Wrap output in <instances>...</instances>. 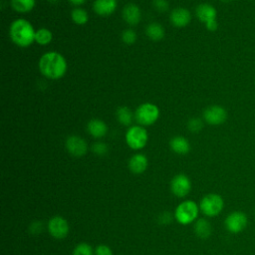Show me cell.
<instances>
[{"label": "cell", "instance_id": "cell-1", "mask_svg": "<svg viewBox=\"0 0 255 255\" xmlns=\"http://www.w3.org/2000/svg\"><path fill=\"white\" fill-rule=\"evenodd\" d=\"M38 68L40 73L46 78L50 80H59L65 76L68 64L62 54L51 51L42 55L38 63Z\"/></svg>", "mask_w": 255, "mask_h": 255}, {"label": "cell", "instance_id": "cell-2", "mask_svg": "<svg viewBox=\"0 0 255 255\" xmlns=\"http://www.w3.org/2000/svg\"><path fill=\"white\" fill-rule=\"evenodd\" d=\"M35 33L36 30L33 25L23 18L14 20L9 28L11 41L21 48H27L35 42Z\"/></svg>", "mask_w": 255, "mask_h": 255}, {"label": "cell", "instance_id": "cell-3", "mask_svg": "<svg viewBox=\"0 0 255 255\" xmlns=\"http://www.w3.org/2000/svg\"><path fill=\"white\" fill-rule=\"evenodd\" d=\"M159 109L152 103H143L139 105L134 113V119L138 125L147 127L153 125L159 118Z\"/></svg>", "mask_w": 255, "mask_h": 255}, {"label": "cell", "instance_id": "cell-4", "mask_svg": "<svg viewBox=\"0 0 255 255\" xmlns=\"http://www.w3.org/2000/svg\"><path fill=\"white\" fill-rule=\"evenodd\" d=\"M148 134L144 127L140 125L130 126L126 132V142L132 149H141L145 146Z\"/></svg>", "mask_w": 255, "mask_h": 255}, {"label": "cell", "instance_id": "cell-5", "mask_svg": "<svg viewBox=\"0 0 255 255\" xmlns=\"http://www.w3.org/2000/svg\"><path fill=\"white\" fill-rule=\"evenodd\" d=\"M223 207L224 200L222 196L217 193H209L205 195L199 204L201 212L208 217L217 216L223 210Z\"/></svg>", "mask_w": 255, "mask_h": 255}, {"label": "cell", "instance_id": "cell-6", "mask_svg": "<svg viewBox=\"0 0 255 255\" xmlns=\"http://www.w3.org/2000/svg\"><path fill=\"white\" fill-rule=\"evenodd\" d=\"M198 210L199 207L194 201H183L175 209V218L181 224H189L196 219Z\"/></svg>", "mask_w": 255, "mask_h": 255}, {"label": "cell", "instance_id": "cell-7", "mask_svg": "<svg viewBox=\"0 0 255 255\" xmlns=\"http://www.w3.org/2000/svg\"><path fill=\"white\" fill-rule=\"evenodd\" d=\"M248 224V217L242 211H233L227 215L224 221L225 228L232 234L242 232Z\"/></svg>", "mask_w": 255, "mask_h": 255}, {"label": "cell", "instance_id": "cell-8", "mask_svg": "<svg viewBox=\"0 0 255 255\" xmlns=\"http://www.w3.org/2000/svg\"><path fill=\"white\" fill-rule=\"evenodd\" d=\"M203 120L210 126H219L227 120V112L222 106L212 105L204 110Z\"/></svg>", "mask_w": 255, "mask_h": 255}, {"label": "cell", "instance_id": "cell-9", "mask_svg": "<svg viewBox=\"0 0 255 255\" xmlns=\"http://www.w3.org/2000/svg\"><path fill=\"white\" fill-rule=\"evenodd\" d=\"M48 230L54 238L63 239L69 232V225L67 220L63 217L55 216L50 219L48 223Z\"/></svg>", "mask_w": 255, "mask_h": 255}, {"label": "cell", "instance_id": "cell-10", "mask_svg": "<svg viewBox=\"0 0 255 255\" xmlns=\"http://www.w3.org/2000/svg\"><path fill=\"white\" fill-rule=\"evenodd\" d=\"M66 148L74 156H83L88 150V144L83 137L70 135L66 139Z\"/></svg>", "mask_w": 255, "mask_h": 255}, {"label": "cell", "instance_id": "cell-11", "mask_svg": "<svg viewBox=\"0 0 255 255\" xmlns=\"http://www.w3.org/2000/svg\"><path fill=\"white\" fill-rule=\"evenodd\" d=\"M171 191L178 197L187 195L191 189V182L185 174H177L171 180Z\"/></svg>", "mask_w": 255, "mask_h": 255}, {"label": "cell", "instance_id": "cell-12", "mask_svg": "<svg viewBox=\"0 0 255 255\" xmlns=\"http://www.w3.org/2000/svg\"><path fill=\"white\" fill-rule=\"evenodd\" d=\"M170 22L174 27L182 28L187 26L191 21V13L188 9L183 7L175 8L171 11L169 16Z\"/></svg>", "mask_w": 255, "mask_h": 255}, {"label": "cell", "instance_id": "cell-13", "mask_svg": "<svg viewBox=\"0 0 255 255\" xmlns=\"http://www.w3.org/2000/svg\"><path fill=\"white\" fill-rule=\"evenodd\" d=\"M195 15L197 19L206 24L209 21L215 20L217 17V11L215 7L209 3H201L195 9Z\"/></svg>", "mask_w": 255, "mask_h": 255}, {"label": "cell", "instance_id": "cell-14", "mask_svg": "<svg viewBox=\"0 0 255 255\" xmlns=\"http://www.w3.org/2000/svg\"><path fill=\"white\" fill-rule=\"evenodd\" d=\"M141 18V12L137 5L133 3L127 4L123 9V19L130 26H134L139 23Z\"/></svg>", "mask_w": 255, "mask_h": 255}, {"label": "cell", "instance_id": "cell-15", "mask_svg": "<svg viewBox=\"0 0 255 255\" xmlns=\"http://www.w3.org/2000/svg\"><path fill=\"white\" fill-rule=\"evenodd\" d=\"M118 7L117 0H95L93 10L100 16L112 15Z\"/></svg>", "mask_w": 255, "mask_h": 255}, {"label": "cell", "instance_id": "cell-16", "mask_svg": "<svg viewBox=\"0 0 255 255\" xmlns=\"http://www.w3.org/2000/svg\"><path fill=\"white\" fill-rule=\"evenodd\" d=\"M88 132L95 138H101L106 135L108 127L106 123L100 119H93L87 125Z\"/></svg>", "mask_w": 255, "mask_h": 255}, {"label": "cell", "instance_id": "cell-17", "mask_svg": "<svg viewBox=\"0 0 255 255\" xmlns=\"http://www.w3.org/2000/svg\"><path fill=\"white\" fill-rule=\"evenodd\" d=\"M147 167V158L144 154H133L128 160V168L133 173H142Z\"/></svg>", "mask_w": 255, "mask_h": 255}, {"label": "cell", "instance_id": "cell-18", "mask_svg": "<svg viewBox=\"0 0 255 255\" xmlns=\"http://www.w3.org/2000/svg\"><path fill=\"white\" fill-rule=\"evenodd\" d=\"M169 146L175 153L178 154H185L190 150L189 141L181 135L173 136L169 141Z\"/></svg>", "mask_w": 255, "mask_h": 255}, {"label": "cell", "instance_id": "cell-19", "mask_svg": "<svg viewBox=\"0 0 255 255\" xmlns=\"http://www.w3.org/2000/svg\"><path fill=\"white\" fill-rule=\"evenodd\" d=\"M116 117L118 122L123 125V126H130L132 124V121L134 119V115L132 114V112L130 111L129 108L123 106V107H119L117 109L116 112Z\"/></svg>", "mask_w": 255, "mask_h": 255}, {"label": "cell", "instance_id": "cell-20", "mask_svg": "<svg viewBox=\"0 0 255 255\" xmlns=\"http://www.w3.org/2000/svg\"><path fill=\"white\" fill-rule=\"evenodd\" d=\"M145 34L148 39L152 41H159L164 37V29L159 23L152 22L146 26Z\"/></svg>", "mask_w": 255, "mask_h": 255}, {"label": "cell", "instance_id": "cell-21", "mask_svg": "<svg viewBox=\"0 0 255 255\" xmlns=\"http://www.w3.org/2000/svg\"><path fill=\"white\" fill-rule=\"evenodd\" d=\"M12 9L18 13H28L36 5V0H10Z\"/></svg>", "mask_w": 255, "mask_h": 255}, {"label": "cell", "instance_id": "cell-22", "mask_svg": "<svg viewBox=\"0 0 255 255\" xmlns=\"http://www.w3.org/2000/svg\"><path fill=\"white\" fill-rule=\"evenodd\" d=\"M194 231L199 238L207 239L210 236L212 229L210 223L206 219L200 218L196 221L194 225Z\"/></svg>", "mask_w": 255, "mask_h": 255}, {"label": "cell", "instance_id": "cell-23", "mask_svg": "<svg viewBox=\"0 0 255 255\" xmlns=\"http://www.w3.org/2000/svg\"><path fill=\"white\" fill-rule=\"evenodd\" d=\"M53 40V34L52 32L47 28H40L36 30L35 33V42L38 43L41 46H46L51 43Z\"/></svg>", "mask_w": 255, "mask_h": 255}, {"label": "cell", "instance_id": "cell-24", "mask_svg": "<svg viewBox=\"0 0 255 255\" xmlns=\"http://www.w3.org/2000/svg\"><path fill=\"white\" fill-rule=\"evenodd\" d=\"M71 18L75 24L85 25L89 20V14L85 9L81 7H76L71 12Z\"/></svg>", "mask_w": 255, "mask_h": 255}, {"label": "cell", "instance_id": "cell-25", "mask_svg": "<svg viewBox=\"0 0 255 255\" xmlns=\"http://www.w3.org/2000/svg\"><path fill=\"white\" fill-rule=\"evenodd\" d=\"M122 40L127 45H132L136 41V33L132 29H126L122 33Z\"/></svg>", "mask_w": 255, "mask_h": 255}, {"label": "cell", "instance_id": "cell-26", "mask_svg": "<svg viewBox=\"0 0 255 255\" xmlns=\"http://www.w3.org/2000/svg\"><path fill=\"white\" fill-rule=\"evenodd\" d=\"M203 128L202 120L198 118H192L187 122V128L192 132H198Z\"/></svg>", "mask_w": 255, "mask_h": 255}, {"label": "cell", "instance_id": "cell-27", "mask_svg": "<svg viewBox=\"0 0 255 255\" xmlns=\"http://www.w3.org/2000/svg\"><path fill=\"white\" fill-rule=\"evenodd\" d=\"M73 255H93V249L89 244L81 243L76 246Z\"/></svg>", "mask_w": 255, "mask_h": 255}, {"label": "cell", "instance_id": "cell-28", "mask_svg": "<svg viewBox=\"0 0 255 255\" xmlns=\"http://www.w3.org/2000/svg\"><path fill=\"white\" fill-rule=\"evenodd\" d=\"M153 8L160 13H164L168 10V2L166 0H152Z\"/></svg>", "mask_w": 255, "mask_h": 255}, {"label": "cell", "instance_id": "cell-29", "mask_svg": "<svg viewBox=\"0 0 255 255\" xmlns=\"http://www.w3.org/2000/svg\"><path fill=\"white\" fill-rule=\"evenodd\" d=\"M92 149L93 151L98 154V155H104L108 152V145L105 143V142H102V141H98L96 143L93 144L92 146Z\"/></svg>", "mask_w": 255, "mask_h": 255}, {"label": "cell", "instance_id": "cell-30", "mask_svg": "<svg viewBox=\"0 0 255 255\" xmlns=\"http://www.w3.org/2000/svg\"><path fill=\"white\" fill-rule=\"evenodd\" d=\"M96 255H113V252L107 245H99L96 248Z\"/></svg>", "mask_w": 255, "mask_h": 255}, {"label": "cell", "instance_id": "cell-31", "mask_svg": "<svg viewBox=\"0 0 255 255\" xmlns=\"http://www.w3.org/2000/svg\"><path fill=\"white\" fill-rule=\"evenodd\" d=\"M204 25H205V28H206L208 31H210V32H214V31H216L217 28H218V22H217L216 19H215V20H212V21H209V22H207V23L204 24Z\"/></svg>", "mask_w": 255, "mask_h": 255}, {"label": "cell", "instance_id": "cell-32", "mask_svg": "<svg viewBox=\"0 0 255 255\" xmlns=\"http://www.w3.org/2000/svg\"><path fill=\"white\" fill-rule=\"evenodd\" d=\"M72 5H74V6H81V5H83L87 0H68Z\"/></svg>", "mask_w": 255, "mask_h": 255}, {"label": "cell", "instance_id": "cell-33", "mask_svg": "<svg viewBox=\"0 0 255 255\" xmlns=\"http://www.w3.org/2000/svg\"><path fill=\"white\" fill-rule=\"evenodd\" d=\"M220 1H222V2H224V3H228V2H231L232 0H220Z\"/></svg>", "mask_w": 255, "mask_h": 255}, {"label": "cell", "instance_id": "cell-34", "mask_svg": "<svg viewBox=\"0 0 255 255\" xmlns=\"http://www.w3.org/2000/svg\"><path fill=\"white\" fill-rule=\"evenodd\" d=\"M254 217H255V212H254Z\"/></svg>", "mask_w": 255, "mask_h": 255}]
</instances>
